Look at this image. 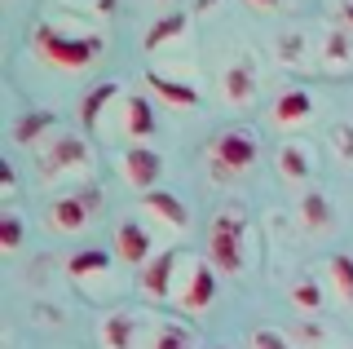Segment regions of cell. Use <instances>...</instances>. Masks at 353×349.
I'll list each match as a JSON object with an SVG mask.
<instances>
[{
  "label": "cell",
  "instance_id": "24",
  "mask_svg": "<svg viewBox=\"0 0 353 349\" xmlns=\"http://www.w3.org/2000/svg\"><path fill=\"white\" fill-rule=\"evenodd\" d=\"M58 119H53L49 111H36V115H27V119H18V128H14V141L18 146H36L44 128H53Z\"/></svg>",
  "mask_w": 353,
  "mask_h": 349
},
{
  "label": "cell",
  "instance_id": "17",
  "mask_svg": "<svg viewBox=\"0 0 353 349\" xmlns=\"http://www.w3.org/2000/svg\"><path fill=\"white\" fill-rule=\"evenodd\" d=\"M146 84L154 93L163 97V102H172V106H199V89L194 84H185V80H176V75H163V71H146Z\"/></svg>",
  "mask_w": 353,
  "mask_h": 349
},
{
  "label": "cell",
  "instance_id": "15",
  "mask_svg": "<svg viewBox=\"0 0 353 349\" xmlns=\"http://www.w3.org/2000/svg\"><path fill=\"white\" fill-rule=\"evenodd\" d=\"M88 212H93V199H80V195H66V199H53V208H49V221H53V230H62V235H75V230H84V226H88Z\"/></svg>",
  "mask_w": 353,
  "mask_h": 349
},
{
  "label": "cell",
  "instance_id": "18",
  "mask_svg": "<svg viewBox=\"0 0 353 349\" xmlns=\"http://www.w3.org/2000/svg\"><path fill=\"white\" fill-rule=\"evenodd\" d=\"M279 172L287 181H305L309 172H314V159H309L305 141H283L279 146Z\"/></svg>",
  "mask_w": 353,
  "mask_h": 349
},
{
  "label": "cell",
  "instance_id": "31",
  "mask_svg": "<svg viewBox=\"0 0 353 349\" xmlns=\"http://www.w3.org/2000/svg\"><path fill=\"white\" fill-rule=\"evenodd\" d=\"M0 186H5V195L18 186V181H14V163H5V181H0Z\"/></svg>",
  "mask_w": 353,
  "mask_h": 349
},
{
  "label": "cell",
  "instance_id": "32",
  "mask_svg": "<svg viewBox=\"0 0 353 349\" xmlns=\"http://www.w3.org/2000/svg\"><path fill=\"white\" fill-rule=\"evenodd\" d=\"M252 5H256V9H283L287 0H252Z\"/></svg>",
  "mask_w": 353,
  "mask_h": 349
},
{
  "label": "cell",
  "instance_id": "30",
  "mask_svg": "<svg viewBox=\"0 0 353 349\" xmlns=\"http://www.w3.org/2000/svg\"><path fill=\"white\" fill-rule=\"evenodd\" d=\"M331 137H336V150H340V155H345V159H353V128L336 124V128H331Z\"/></svg>",
  "mask_w": 353,
  "mask_h": 349
},
{
  "label": "cell",
  "instance_id": "7",
  "mask_svg": "<svg viewBox=\"0 0 353 349\" xmlns=\"http://www.w3.org/2000/svg\"><path fill=\"white\" fill-rule=\"evenodd\" d=\"M318 67L323 71H353V31L327 27L318 36Z\"/></svg>",
  "mask_w": 353,
  "mask_h": 349
},
{
  "label": "cell",
  "instance_id": "23",
  "mask_svg": "<svg viewBox=\"0 0 353 349\" xmlns=\"http://www.w3.org/2000/svg\"><path fill=\"white\" fill-rule=\"evenodd\" d=\"M301 217H305L309 230H327V226H331V203H327V195L309 190L305 199H301Z\"/></svg>",
  "mask_w": 353,
  "mask_h": 349
},
{
  "label": "cell",
  "instance_id": "34",
  "mask_svg": "<svg viewBox=\"0 0 353 349\" xmlns=\"http://www.w3.org/2000/svg\"><path fill=\"white\" fill-rule=\"evenodd\" d=\"M216 349H225V345H216Z\"/></svg>",
  "mask_w": 353,
  "mask_h": 349
},
{
  "label": "cell",
  "instance_id": "28",
  "mask_svg": "<svg viewBox=\"0 0 353 349\" xmlns=\"http://www.w3.org/2000/svg\"><path fill=\"white\" fill-rule=\"evenodd\" d=\"M252 349H292V341H287L279 327H256L252 332Z\"/></svg>",
  "mask_w": 353,
  "mask_h": 349
},
{
  "label": "cell",
  "instance_id": "1",
  "mask_svg": "<svg viewBox=\"0 0 353 349\" xmlns=\"http://www.w3.org/2000/svg\"><path fill=\"white\" fill-rule=\"evenodd\" d=\"M31 45H36V53L49 67H62V71H84L106 53V40L97 31H71L58 23H36Z\"/></svg>",
  "mask_w": 353,
  "mask_h": 349
},
{
  "label": "cell",
  "instance_id": "6",
  "mask_svg": "<svg viewBox=\"0 0 353 349\" xmlns=\"http://www.w3.org/2000/svg\"><path fill=\"white\" fill-rule=\"evenodd\" d=\"M119 168H124V177H128L137 190L150 195L154 181L163 177V155H159V150H150V146H128L124 159H119Z\"/></svg>",
  "mask_w": 353,
  "mask_h": 349
},
{
  "label": "cell",
  "instance_id": "3",
  "mask_svg": "<svg viewBox=\"0 0 353 349\" xmlns=\"http://www.w3.org/2000/svg\"><path fill=\"white\" fill-rule=\"evenodd\" d=\"M243 235H248V217L225 208L216 212L212 221V235H208V261H212V270H221V275H239L243 261H248V252H243Z\"/></svg>",
  "mask_w": 353,
  "mask_h": 349
},
{
  "label": "cell",
  "instance_id": "33",
  "mask_svg": "<svg viewBox=\"0 0 353 349\" xmlns=\"http://www.w3.org/2000/svg\"><path fill=\"white\" fill-rule=\"evenodd\" d=\"M199 5H203V9H208V0H199Z\"/></svg>",
  "mask_w": 353,
  "mask_h": 349
},
{
  "label": "cell",
  "instance_id": "21",
  "mask_svg": "<svg viewBox=\"0 0 353 349\" xmlns=\"http://www.w3.org/2000/svg\"><path fill=\"white\" fill-rule=\"evenodd\" d=\"M110 270V252H102V248H84V252H75L71 261H66V275L71 279H93V275H106Z\"/></svg>",
  "mask_w": 353,
  "mask_h": 349
},
{
  "label": "cell",
  "instance_id": "5",
  "mask_svg": "<svg viewBox=\"0 0 353 349\" xmlns=\"http://www.w3.org/2000/svg\"><path fill=\"white\" fill-rule=\"evenodd\" d=\"M216 297V270H212V261L208 257H199L185 266V279H181V288H176V305L181 310H208Z\"/></svg>",
  "mask_w": 353,
  "mask_h": 349
},
{
  "label": "cell",
  "instance_id": "14",
  "mask_svg": "<svg viewBox=\"0 0 353 349\" xmlns=\"http://www.w3.org/2000/svg\"><path fill=\"white\" fill-rule=\"evenodd\" d=\"M274 58L283 62V67H292V71H301V67H309V62L318 58L314 53V40L305 36L301 27H287L279 40H274Z\"/></svg>",
  "mask_w": 353,
  "mask_h": 349
},
{
  "label": "cell",
  "instance_id": "9",
  "mask_svg": "<svg viewBox=\"0 0 353 349\" xmlns=\"http://www.w3.org/2000/svg\"><path fill=\"white\" fill-rule=\"evenodd\" d=\"M176 270H181V257H176V252H154L150 266H141V288H146V297H150V301L172 297V288H176Z\"/></svg>",
  "mask_w": 353,
  "mask_h": 349
},
{
  "label": "cell",
  "instance_id": "20",
  "mask_svg": "<svg viewBox=\"0 0 353 349\" xmlns=\"http://www.w3.org/2000/svg\"><path fill=\"white\" fill-rule=\"evenodd\" d=\"M119 97V84L115 80H102V84H93V89L84 93V102H80V115H84V124L93 128L97 119H102V111H110V102Z\"/></svg>",
  "mask_w": 353,
  "mask_h": 349
},
{
  "label": "cell",
  "instance_id": "2",
  "mask_svg": "<svg viewBox=\"0 0 353 349\" xmlns=\"http://www.w3.org/2000/svg\"><path fill=\"white\" fill-rule=\"evenodd\" d=\"M256 155H261V137L252 133V128H225V133H216L212 146H208L216 181H230V177H239V172H248L252 163H256Z\"/></svg>",
  "mask_w": 353,
  "mask_h": 349
},
{
  "label": "cell",
  "instance_id": "11",
  "mask_svg": "<svg viewBox=\"0 0 353 349\" xmlns=\"http://www.w3.org/2000/svg\"><path fill=\"white\" fill-rule=\"evenodd\" d=\"M141 212L159 217V221L172 226V230H190V208H185V199H181V195H172V190H150V195H141Z\"/></svg>",
  "mask_w": 353,
  "mask_h": 349
},
{
  "label": "cell",
  "instance_id": "10",
  "mask_svg": "<svg viewBox=\"0 0 353 349\" xmlns=\"http://www.w3.org/2000/svg\"><path fill=\"white\" fill-rule=\"evenodd\" d=\"M270 119L279 128H296V124H309L314 119V93L309 89H283L270 106Z\"/></svg>",
  "mask_w": 353,
  "mask_h": 349
},
{
  "label": "cell",
  "instance_id": "12",
  "mask_svg": "<svg viewBox=\"0 0 353 349\" xmlns=\"http://www.w3.org/2000/svg\"><path fill=\"white\" fill-rule=\"evenodd\" d=\"M119 111H124V133L132 137V146H141L146 137H154L159 119H154V106H150V97H141V93H128Z\"/></svg>",
  "mask_w": 353,
  "mask_h": 349
},
{
  "label": "cell",
  "instance_id": "26",
  "mask_svg": "<svg viewBox=\"0 0 353 349\" xmlns=\"http://www.w3.org/2000/svg\"><path fill=\"white\" fill-rule=\"evenodd\" d=\"M292 301L301 305V310H318V305H323V288H318V279H296L292 283Z\"/></svg>",
  "mask_w": 353,
  "mask_h": 349
},
{
  "label": "cell",
  "instance_id": "16",
  "mask_svg": "<svg viewBox=\"0 0 353 349\" xmlns=\"http://www.w3.org/2000/svg\"><path fill=\"white\" fill-rule=\"evenodd\" d=\"M221 89H225L230 106H248L252 97H256V75H252L248 62H230V67L221 71Z\"/></svg>",
  "mask_w": 353,
  "mask_h": 349
},
{
  "label": "cell",
  "instance_id": "27",
  "mask_svg": "<svg viewBox=\"0 0 353 349\" xmlns=\"http://www.w3.org/2000/svg\"><path fill=\"white\" fill-rule=\"evenodd\" d=\"M0 243H5V252H18L22 248V217L14 208L0 217Z\"/></svg>",
  "mask_w": 353,
  "mask_h": 349
},
{
  "label": "cell",
  "instance_id": "19",
  "mask_svg": "<svg viewBox=\"0 0 353 349\" xmlns=\"http://www.w3.org/2000/svg\"><path fill=\"white\" fill-rule=\"evenodd\" d=\"M185 27H190V18H185L181 9H172V14H163L159 23H150V31H146V49L154 53V49L172 45V40H181V36H185Z\"/></svg>",
  "mask_w": 353,
  "mask_h": 349
},
{
  "label": "cell",
  "instance_id": "4",
  "mask_svg": "<svg viewBox=\"0 0 353 349\" xmlns=\"http://www.w3.org/2000/svg\"><path fill=\"white\" fill-rule=\"evenodd\" d=\"M88 159H93V150H88V141L80 133H62L58 141L40 146V172L44 177H71V172H84Z\"/></svg>",
  "mask_w": 353,
  "mask_h": 349
},
{
  "label": "cell",
  "instance_id": "25",
  "mask_svg": "<svg viewBox=\"0 0 353 349\" xmlns=\"http://www.w3.org/2000/svg\"><path fill=\"white\" fill-rule=\"evenodd\" d=\"M327 275H331V288L340 292V301L353 305V257H331Z\"/></svg>",
  "mask_w": 353,
  "mask_h": 349
},
{
  "label": "cell",
  "instance_id": "22",
  "mask_svg": "<svg viewBox=\"0 0 353 349\" xmlns=\"http://www.w3.org/2000/svg\"><path fill=\"white\" fill-rule=\"evenodd\" d=\"M150 349H194V336L181 323H159L150 336Z\"/></svg>",
  "mask_w": 353,
  "mask_h": 349
},
{
  "label": "cell",
  "instance_id": "13",
  "mask_svg": "<svg viewBox=\"0 0 353 349\" xmlns=\"http://www.w3.org/2000/svg\"><path fill=\"white\" fill-rule=\"evenodd\" d=\"M102 349H137L141 341V319H132L128 310H115L102 319Z\"/></svg>",
  "mask_w": 353,
  "mask_h": 349
},
{
  "label": "cell",
  "instance_id": "8",
  "mask_svg": "<svg viewBox=\"0 0 353 349\" xmlns=\"http://www.w3.org/2000/svg\"><path fill=\"white\" fill-rule=\"evenodd\" d=\"M115 257L119 261H128V266H150L154 261V243H150V230L146 226H137V221H119V230H115Z\"/></svg>",
  "mask_w": 353,
  "mask_h": 349
},
{
  "label": "cell",
  "instance_id": "29",
  "mask_svg": "<svg viewBox=\"0 0 353 349\" xmlns=\"http://www.w3.org/2000/svg\"><path fill=\"white\" fill-rule=\"evenodd\" d=\"M327 14H331V27L353 31V0H327Z\"/></svg>",
  "mask_w": 353,
  "mask_h": 349
}]
</instances>
